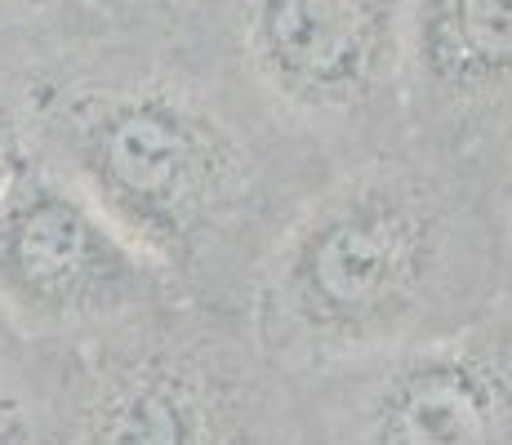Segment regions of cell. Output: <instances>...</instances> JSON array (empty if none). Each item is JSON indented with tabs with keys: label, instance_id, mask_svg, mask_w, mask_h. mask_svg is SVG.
<instances>
[{
	"label": "cell",
	"instance_id": "cell-7",
	"mask_svg": "<svg viewBox=\"0 0 512 445\" xmlns=\"http://www.w3.org/2000/svg\"><path fill=\"white\" fill-rule=\"evenodd\" d=\"M512 130V0H406L401 143L490 161Z\"/></svg>",
	"mask_w": 512,
	"mask_h": 445
},
{
	"label": "cell",
	"instance_id": "cell-1",
	"mask_svg": "<svg viewBox=\"0 0 512 445\" xmlns=\"http://www.w3.org/2000/svg\"><path fill=\"white\" fill-rule=\"evenodd\" d=\"M27 147L192 294L263 259L268 196L317 165L236 85L214 32L98 23L23 67Z\"/></svg>",
	"mask_w": 512,
	"mask_h": 445
},
{
	"label": "cell",
	"instance_id": "cell-10",
	"mask_svg": "<svg viewBox=\"0 0 512 445\" xmlns=\"http://www.w3.org/2000/svg\"><path fill=\"white\" fill-rule=\"evenodd\" d=\"M228 0H90L98 23L125 32H214Z\"/></svg>",
	"mask_w": 512,
	"mask_h": 445
},
{
	"label": "cell",
	"instance_id": "cell-8",
	"mask_svg": "<svg viewBox=\"0 0 512 445\" xmlns=\"http://www.w3.org/2000/svg\"><path fill=\"white\" fill-rule=\"evenodd\" d=\"M72 348L27 339L0 316V445H54Z\"/></svg>",
	"mask_w": 512,
	"mask_h": 445
},
{
	"label": "cell",
	"instance_id": "cell-6",
	"mask_svg": "<svg viewBox=\"0 0 512 445\" xmlns=\"http://www.w3.org/2000/svg\"><path fill=\"white\" fill-rule=\"evenodd\" d=\"M303 445H512V299L495 312L299 379Z\"/></svg>",
	"mask_w": 512,
	"mask_h": 445
},
{
	"label": "cell",
	"instance_id": "cell-5",
	"mask_svg": "<svg viewBox=\"0 0 512 445\" xmlns=\"http://www.w3.org/2000/svg\"><path fill=\"white\" fill-rule=\"evenodd\" d=\"M179 299L161 263L27 147L0 192V316L36 343L81 348Z\"/></svg>",
	"mask_w": 512,
	"mask_h": 445
},
{
	"label": "cell",
	"instance_id": "cell-12",
	"mask_svg": "<svg viewBox=\"0 0 512 445\" xmlns=\"http://www.w3.org/2000/svg\"><path fill=\"white\" fill-rule=\"evenodd\" d=\"M490 187H495V210H499V232H504V250L512 267V130L499 138L490 152Z\"/></svg>",
	"mask_w": 512,
	"mask_h": 445
},
{
	"label": "cell",
	"instance_id": "cell-4",
	"mask_svg": "<svg viewBox=\"0 0 512 445\" xmlns=\"http://www.w3.org/2000/svg\"><path fill=\"white\" fill-rule=\"evenodd\" d=\"M406 0H228L223 58L259 116L334 170L401 143Z\"/></svg>",
	"mask_w": 512,
	"mask_h": 445
},
{
	"label": "cell",
	"instance_id": "cell-3",
	"mask_svg": "<svg viewBox=\"0 0 512 445\" xmlns=\"http://www.w3.org/2000/svg\"><path fill=\"white\" fill-rule=\"evenodd\" d=\"M54 445H303L299 379L245 316L179 299L72 348Z\"/></svg>",
	"mask_w": 512,
	"mask_h": 445
},
{
	"label": "cell",
	"instance_id": "cell-9",
	"mask_svg": "<svg viewBox=\"0 0 512 445\" xmlns=\"http://www.w3.org/2000/svg\"><path fill=\"white\" fill-rule=\"evenodd\" d=\"M98 27L90 0H0V41L18 45H58Z\"/></svg>",
	"mask_w": 512,
	"mask_h": 445
},
{
	"label": "cell",
	"instance_id": "cell-2",
	"mask_svg": "<svg viewBox=\"0 0 512 445\" xmlns=\"http://www.w3.org/2000/svg\"><path fill=\"white\" fill-rule=\"evenodd\" d=\"M512 299L490 161L397 143L326 174L245 281V325L294 379L441 339Z\"/></svg>",
	"mask_w": 512,
	"mask_h": 445
},
{
	"label": "cell",
	"instance_id": "cell-11",
	"mask_svg": "<svg viewBox=\"0 0 512 445\" xmlns=\"http://www.w3.org/2000/svg\"><path fill=\"white\" fill-rule=\"evenodd\" d=\"M32 45L0 41V192L9 174L27 156V116H23V67Z\"/></svg>",
	"mask_w": 512,
	"mask_h": 445
}]
</instances>
